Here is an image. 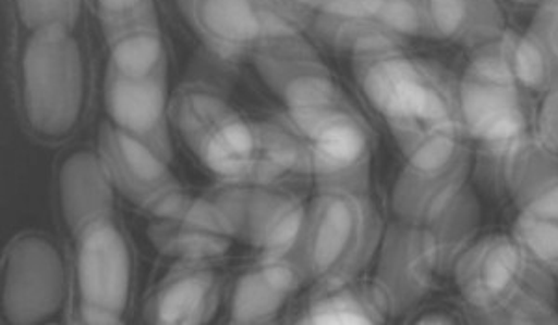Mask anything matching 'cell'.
<instances>
[{"instance_id": "cell-1", "label": "cell", "mask_w": 558, "mask_h": 325, "mask_svg": "<svg viewBox=\"0 0 558 325\" xmlns=\"http://www.w3.org/2000/svg\"><path fill=\"white\" fill-rule=\"evenodd\" d=\"M257 149L242 180L276 185L302 173L317 186L367 190L371 133L343 93L328 101L287 109L255 125Z\"/></svg>"}, {"instance_id": "cell-2", "label": "cell", "mask_w": 558, "mask_h": 325, "mask_svg": "<svg viewBox=\"0 0 558 325\" xmlns=\"http://www.w3.org/2000/svg\"><path fill=\"white\" fill-rule=\"evenodd\" d=\"M471 314L486 324H555L557 292L551 275L526 255L514 235L486 236L454 266Z\"/></svg>"}, {"instance_id": "cell-3", "label": "cell", "mask_w": 558, "mask_h": 325, "mask_svg": "<svg viewBox=\"0 0 558 325\" xmlns=\"http://www.w3.org/2000/svg\"><path fill=\"white\" fill-rule=\"evenodd\" d=\"M291 257L304 280L343 285L357 279L380 242V220L367 190L317 186Z\"/></svg>"}, {"instance_id": "cell-4", "label": "cell", "mask_w": 558, "mask_h": 325, "mask_svg": "<svg viewBox=\"0 0 558 325\" xmlns=\"http://www.w3.org/2000/svg\"><path fill=\"white\" fill-rule=\"evenodd\" d=\"M20 88L34 135L47 141L73 135L86 104V62L75 34H28L21 51Z\"/></svg>"}, {"instance_id": "cell-5", "label": "cell", "mask_w": 558, "mask_h": 325, "mask_svg": "<svg viewBox=\"0 0 558 325\" xmlns=\"http://www.w3.org/2000/svg\"><path fill=\"white\" fill-rule=\"evenodd\" d=\"M354 75L389 128L462 123L458 86L438 65L408 54L402 46L355 57Z\"/></svg>"}, {"instance_id": "cell-6", "label": "cell", "mask_w": 558, "mask_h": 325, "mask_svg": "<svg viewBox=\"0 0 558 325\" xmlns=\"http://www.w3.org/2000/svg\"><path fill=\"white\" fill-rule=\"evenodd\" d=\"M510 46L512 34L505 33L475 49L458 84L460 122L465 135L478 146L531 128V107L525 88L515 77Z\"/></svg>"}, {"instance_id": "cell-7", "label": "cell", "mask_w": 558, "mask_h": 325, "mask_svg": "<svg viewBox=\"0 0 558 325\" xmlns=\"http://www.w3.org/2000/svg\"><path fill=\"white\" fill-rule=\"evenodd\" d=\"M75 322L123 324L133 288L128 238L108 216L75 233Z\"/></svg>"}, {"instance_id": "cell-8", "label": "cell", "mask_w": 558, "mask_h": 325, "mask_svg": "<svg viewBox=\"0 0 558 325\" xmlns=\"http://www.w3.org/2000/svg\"><path fill=\"white\" fill-rule=\"evenodd\" d=\"M173 125L192 154L223 180H242L257 149L255 125L216 91L181 90L172 102Z\"/></svg>"}, {"instance_id": "cell-9", "label": "cell", "mask_w": 558, "mask_h": 325, "mask_svg": "<svg viewBox=\"0 0 558 325\" xmlns=\"http://www.w3.org/2000/svg\"><path fill=\"white\" fill-rule=\"evenodd\" d=\"M99 154L116 190L149 216H166L186 198L170 167L172 146L166 123L147 135H133L107 122L99 130Z\"/></svg>"}, {"instance_id": "cell-10", "label": "cell", "mask_w": 558, "mask_h": 325, "mask_svg": "<svg viewBox=\"0 0 558 325\" xmlns=\"http://www.w3.org/2000/svg\"><path fill=\"white\" fill-rule=\"evenodd\" d=\"M2 283V311L8 324H47L65 303L64 257L47 236H20L8 246Z\"/></svg>"}, {"instance_id": "cell-11", "label": "cell", "mask_w": 558, "mask_h": 325, "mask_svg": "<svg viewBox=\"0 0 558 325\" xmlns=\"http://www.w3.org/2000/svg\"><path fill=\"white\" fill-rule=\"evenodd\" d=\"M209 198L228 217L235 238L263 255H286L299 242L307 207L291 191L265 183L223 180Z\"/></svg>"}, {"instance_id": "cell-12", "label": "cell", "mask_w": 558, "mask_h": 325, "mask_svg": "<svg viewBox=\"0 0 558 325\" xmlns=\"http://www.w3.org/2000/svg\"><path fill=\"white\" fill-rule=\"evenodd\" d=\"M438 274L436 253L423 227L399 220L387 229L373 280L387 316L417 305Z\"/></svg>"}, {"instance_id": "cell-13", "label": "cell", "mask_w": 558, "mask_h": 325, "mask_svg": "<svg viewBox=\"0 0 558 325\" xmlns=\"http://www.w3.org/2000/svg\"><path fill=\"white\" fill-rule=\"evenodd\" d=\"M252 60L263 83L287 109L317 104L341 93L328 65L304 34L259 39L252 49Z\"/></svg>"}, {"instance_id": "cell-14", "label": "cell", "mask_w": 558, "mask_h": 325, "mask_svg": "<svg viewBox=\"0 0 558 325\" xmlns=\"http://www.w3.org/2000/svg\"><path fill=\"white\" fill-rule=\"evenodd\" d=\"M149 238L179 262H207L223 255L235 238L220 207L207 198H186L166 216L153 217Z\"/></svg>"}, {"instance_id": "cell-15", "label": "cell", "mask_w": 558, "mask_h": 325, "mask_svg": "<svg viewBox=\"0 0 558 325\" xmlns=\"http://www.w3.org/2000/svg\"><path fill=\"white\" fill-rule=\"evenodd\" d=\"M478 149V170L486 183L510 193L518 204L558 177V154L531 128Z\"/></svg>"}, {"instance_id": "cell-16", "label": "cell", "mask_w": 558, "mask_h": 325, "mask_svg": "<svg viewBox=\"0 0 558 325\" xmlns=\"http://www.w3.org/2000/svg\"><path fill=\"white\" fill-rule=\"evenodd\" d=\"M302 283L304 275L291 253L260 255L236 279L229 301L231 324H272Z\"/></svg>"}, {"instance_id": "cell-17", "label": "cell", "mask_w": 558, "mask_h": 325, "mask_svg": "<svg viewBox=\"0 0 558 325\" xmlns=\"http://www.w3.org/2000/svg\"><path fill=\"white\" fill-rule=\"evenodd\" d=\"M220 280L207 262H179L147 301V322L157 325H202L215 316Z\"/></svg>"}, {"instance_id": "cell-18", "label": "cell", "mask_w": 558, "mask_h": 325, "mask_svg": "<svg viewBox=\"0 0 558 325\" xmlns=\"http://www.w3.org/2000/svg\"><path fill=\"white\" fill-rule=\"evenodd\" d=\"M99 20L110 57L108 64L140 77L165 62V39L153 0H142L120 12L99 10Z\"/></svg>"}, {"instance_id": "cell-19", "label": "cell", "mask_w": 558, "mask_h": 325, "mask_svg": "<svg viewBox=\"0 0 558 325\" xmlns=\"http://www.w3.org/2000/svg\"><path fill=\"white\" fill-rule=\"evenodd\" d=\"M105 109L110 123L133 135H147L166 123L168 67L166 60L146 75H128L112 64L105 73Z\"/></svg>"}, {"instance_id": "cell-20", "label": "cell", "mask_w": 558, "mask_h": 325, "mask_svg": "<svg viewBox=\"0 0 558 325\" xmlns=\"http://www.w3.org/2000/svg\"><path fill=\"white\" fill-rule=\"evenodd\" d=\"M114 190L101 154L81 149L65 157L58 172V198L73 235L92 222L112 216Z\"/></svg>"}, {"instance_id": "cell-21", "label": "cell", "mask_w": 558, "mask_h": 325, "mask_svg": "<svg viewBox=\"0 0 558 325\" xmlns=\"http://www.w3.org/2000/svg\"><path fill=\"white\" fill-rule=\"evenodd\" d=\"M179 12L197 38L220 57L254 49L259 20L254 0H175Z\"/></svg>"}, {"instance_id": "cell-22", "label": "cell", "mask_w": 558, "mask_h": 325, "mask_svg": "<svg viewBox=\"0 0 558 325\" xmlns=\"http://www.w3.org/2000/svg\"><path fill=\"white\" fill-rule=\"evenodd\" d=\"M423 15L428 38L475 49L507 33L495 0H423Z\"/></svg>"}, {"instance_id": "cell-23", "label": "cell", "mask_w": 558, "mask_h": 325, "mask_svg": "<svg viewBox=\"0 0 558 325\" xmlns=\"http://www.w3.org/2000/svg\"><path fill=\"white\" fill-rule=\"evenodd\" d=\"M468 170L470 166L445 173H423L404 167L391 196L395 214L402 222L418 227L430 224L468 188Z\"/></svg>"}, {"instance_id": "cell-24", "label": "cell", "mask_w": 558, "mask_h": 325, "mask_svg": "<svg viewBox=\"0 0 558 325\" xmlns=\"http://www.w3.org/2000/svg\"><path fill=\"white\" fill-rule=\"evenodd\" d=\"M395 141L404 154L407 166L423 173H445L470 166L462 123L430 127L391 128Z\"/></svg>"}, {"instance_id": "cell-25", "label": "cell", "mask_w": 558, "mask_h": 325, "mask_svg": "<svg viewBox=\"0 0 558 325\" xmlns=\"http://www.w3.org/2000/svg\"><path fill=\"white\" fill-rule=\"evenodd\" d=\"M387 313L375 287H360L355 280L343 285H317L300 316L302 324H381Z\"/></svg>"}, {"instance_id": "cell-26", "label": "cell", "mask_w": 558, "mask_h": 325, "mask_svg": "<svg viewBox=\"0 0 558 325\" xmlns=\"http://www.w3.org/2000/svg\"><path fill=\"white\" fill-rule=\"evenodd\" d=\"M478 224L481 209L475 196L465 188L430 224L423 227L430 238L439 272L454 270L458 259L475 243L473 238Z\"/></svg>"}, {"instance_id": "cell-27", "label": "cell", "mask_w": 558, "mask_h": 325, "mask_svg": "<svg viewBox=\"0 0 558 325\" xmlns=\"http://www.w3.org/2000/svg\"><path fill=\"white\" fill-rule=\"evenodd\" d=\"M310 26L324 43L337 51L349 52L352 58L367 52L384 51L404 43V36L380 21L367 17H344L313 13Z\"/></svg>"}, {"instance_id": "cell-28", "label": "cell", "mask_w": 558, "mask_h": 325, "mask_svg": "<svg viewBox=\"0 0 558 325\" xmlns=\"http://www.w3.org/2000/svg\"><path fill=\"white\" fill-rule=\"evenodd\" d=\"M312 13L367 17L408 36H426L423 0H299Z\"/></svg>"}, {"instance_id": "cell-29", "label": "cell", "mask_w": 558, "mask_h": 325, "mask_svg": "<svg viewBox=\"0 0 558 325\" xmlns=\"http://www.w3.org/2000/svg\"><path fill=\"white\" fill-rule=\"evenodd\" d=\"M510 58L515 77L526 91L547 93L558 84V51L538 33L512 34Z\"/></svg>"}, {"instance_id": "cell-30", "label": "cell", "mask_w": 558, "mask_h": 325, "mask_svg": "<svg viewBox=\"0 0 558 325\" xmlns=\"http://www.w3.org/2000/svg\"><path fill=\"white\" fill-rule=\"evenodd\" d=\"M13 7L28 34L73 33L83 13V0H13Z\"/></svg>"}, {"instance_id": "cell-31", "label": "cell", "mask_w": 558, "mask_h": 325, "mask_svg": "<svg viewBox=\"0 0 558 325\" xmlns=\"http://www.w3.org/2000/svg\"><path fill=\"white\" fill-rule=\"evenodd\" d=\"M515 240L539 268L558 279V222L523 214L515 220Z\"/></svg>"}, {"instance_id": "cell-32", "label": "cell", "mask_w": 558, "mask_h": 325, "mask_svg": "<svg viewBox=\"0 0 558 325\" xmlns=\"http://www.w3.org/2000/svg\"><path fill=\"white\" fill-rule=\"evenodd\" d=\"M259 20V39L304 34L313 13L299 0H254ZM257 39V41H259Z\"/></svg>"}, {"instance_id": "cell-33", "label": "cell", "mask_w": 558, "mask_h": 325, "mask_svg": "<svg viewBox=\"0 0 558 325\" xmlns=\"http://www.w3.org/2000/svg\"><path fill=\"white\" fill-rule=\"evenodd\" d=\"M520 207L523 214L558 222V177L531 193L525 201H521Z\"/></svg>"}, {"instance_id": "cell-34", "label": "cell", "mask_w": 558, "mask_h": 325, "mask_svg": "<svg viewBox=\"0 0 558 325\" xmlns=\"http://www.w3.org/2000/svg\"><path fill=\"white\" fill-rule=\"evenodd\" d=\"M536 135L558 154V84L547 91L536 115Z\"/></svg>"}, {"instance_id": "cell-35", "label": "cell", "mask_w": 558, "mask_h": 325, "mask_svg": "<svg viewBox=\"0 0 558 325\" xmlns=\"http://www.w3.org/2000/svg\"><path fill=\"white\" fill-rule=\"evenodd\" d=\"M142 0H97V7L105 12H120L136 7Z\"/></svg>"}, {"instance_id": "cell-36", "label": "cell", "mask_w": 558, "mask_h": 325, "mask_svg": "<svg viewBox=\"0 0 558 325\" xmlns=\"http://www.w3.org/2000/svg\"><path fill=\"white\" fill-rule=\"evenodd\" d=\"M515 2H542V0H515Z\"/></svg>"}]
</instances>
